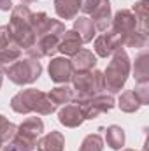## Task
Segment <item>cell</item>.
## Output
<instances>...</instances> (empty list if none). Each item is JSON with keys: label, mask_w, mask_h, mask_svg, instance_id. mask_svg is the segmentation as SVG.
Returning a JSON list of instances; mask_svg holds the SVG:
<instances>
[{"label": "cell", "mask_w": 149, "mask_h": 151, "mask_svg": "<svg viewBox=\"0 0 149 151\" xmlns=\"http://www.w3.org/2000/svg\"><path fill=\"white\" fill-rule=\"evenodd\" d=\"M82 40L79 37V34L75 30H67L62 34L60 44H58V51H62L65 56H74L75 53L81 49Z\"/></svg>", "instance_id": "obj_13"}, {"label": "cell", "mask_w": 149, "mask_h": 151, "mask_svg": "<svg viewBox=\"0 0 149 151\" xmlns=\"http://www.w3.org/2000/svg\"><path fill=\"white\" fill-rule=\"evenodd\" d=\"M11 107H12V111L19 114L37 113L44 114V116L54 113V109H56V106L49 100L47 93H42L40 90H35V88H28V90H23L18 95H14L11 100Z\"/></svg>", "instance_id": "obj_2"}, {"label": "cell", "mask_w": 149, "mask_h": 151, "mask_svg": "<svg viewBox=\"0 0 149 151\" xmlns=\"http://www.w3.org/2000/svg\"><path fill=\"white\" fill-rule=\"evenodd\" d=\"M0 86H2V70H0Z\"/></svg>", "instance_id": "obj_29"}, {"label": "cell", "mask_w": 149, "mask_h": 151, "mask_svg": "<svg viewBox=\"0 0 149 151\" xmlns=\"http://www.w3.org/2000/svg\"><path fill=\"white\" fill-rule=\"evenodd\" d=\"M72 74H74V69H72L70 60H67V58L51 60V63H49V77L54 83H67V81L72 79Z\"/></svg>", "instance_id": "obj_12"}, {"label": "cell", "mask_w": 149, "mask_h": 151, "mask_svg": "<svg viewBox=\"0 0 149 151\" xmlns=\"http://www.w3.org/2000/svg\"><path fill=\"white\" fill-rule=\"evenodd\" d=\"M74 72H88L93 70V67L97 65V56L90 51V49H79L74 55V60H70Z\"/></svg>", "instance_id": "obj_15"}, {"label": "cell", "mask_w": 149, "mask_h": 151, "mask_svg": "<svg viewBox=\"0 0 149 151\" xmlns=\"http://www.w3.org/2000/svg\"><path fill=\"white\" fill-rule=\"evenodd\" d=\"M104 150V141L98 134H90L84 137L79 151H102Z\"/></svg>", "instance_id": "obj_23"}, {"label": "cell", "mask_w": 149, "mask_h": 151, "mask_svg": "<svg viewBox=\"0 0 149 151\" xmlns=\"http://www.w3.org/2000/svg\"><path fill=\"white\" fill-rule=\"evenodd\" d=\"M105 141H107L109 148H112V150H121L125 146V132H123V128L117 127V125H111L107 128Z\"/></svg>", "instance_id": "obj_21"}, {"label": "cell", "mask_w": 149, "mask_h": 151, "mask_svg": "<svg viewBox=\"0 0 149 151\" xmlns=\"http://www.w3.org/2000/svg\"><path fill=\"white\" fill-rule=\"evenodd\" d=\"M74 30L79 34V37L82 42H90V40H93L95 37V32H97V28H95V25H93V21L90 19V18H77L74 23Z\"/></svg>", "instance_id": "obj_18"}, {"label": "cell", "mask_w": 149, "mask_h": 151, "mask_svg": "<svg viewBox=\"0 0 149 151\" xmlns=\"http://www.w3.org/2000/svg\"><path fill=\"white\" fill-rule=\"evenodd\" d=\"M42 72V65L37 58H25V60H16L5 69V74L14 84H30L37 81Z\"/></svg>", "instance_id": "obj_5"}, {"label": "cell", "mask_w": 149, "mask_h": 151, "mask_svg": "<svg viewBox=\"0 0 149 151\" xmlns=\"http://www.w3.org/2000/svg\"><path fill=\"white\" fill-rule=\"evenodd\" d=\"M74 79V99L77 104L91 99L95 95H100L105 88L104 83V74L100 70H88V72H75V76H72Z\"/></svg>", "instance_id": "obj_4"}, {"label": "cell", "mask_w": 149, "mask_h": 151, "mask_svg": "<svg viewBox=\"0 0 149 151\" xmlns=\"http://www.w3.org/2000/svg\"><path fill=\"white\" fill-rule=\"evenodd\" d=\"M82 0H54L56 14L63 19H74L75 14L81 9Z\"/></svg>", "instance_id": "obj_17"}, {"label": "cell", "mask_w": 149, "mask_h": 151, "mask_svg": "<svg viewBox=\"0 0 149 151\" xmlns=\"http://www.w3.org/2000/svg\"><path fill=\"white\" fill-rule=\"evenodd\" d=\"M32 16L34 12L28 9V5H18L12 11L11 21L7 25V32L11 39V46L18 49H30L35 44V32L32 25Z\"/></svg>", "instance_id": "obj_1"}, {"label": "cell", "mask_w": 149, "mask_h": 151, "mask_svg": "<svg viewBox=\"0 0 149 151\" xmlns=\"http://www.w3.org/2000/svg\"><path fill=\"white\" fill-rule=\"evenodd\" d=\"M21 56V49L14 47V46H9V47H2L0 49V67H9L11 63H14L16 60H19Z\"/></svg>", "instance_id": "obj_22"}, {"label": "cell", "mask_w": 149, "mask_h": 151, "mask_svg": "<svg viewBox=\"0 0 149 151\" xmlns=\"http://www.w3.org/2000/svg\"><path fill=\"white\" fill-rule=\"evenodd\" d=\"M42 130H44V123H42L40 118L35 116V118H28V119H25V121L18 127L16 135L35 146V144H37V137L42 134Z\"/></svg>", "instance_id": "obj_11"}, {"label": "cell", "mask_w": 149, "mask_h": 151, "mask_svg": "<svg viewBox=\"0 0 149 151\" xmlns=\"http://www.w3.org/2000/svg\"><path fill=\"white\" fill-rule=\"evenodd\" d=\"M121 46H123V37L117 32H114V30H109V32L105 30L102 35H98L97 40H95V51L102 58L111 56L112 53L121 49Z\"/></svg>", "instance_id": "obj_9"}, {"label": "cell", "mask_w": 149, "mask_h": 151, "mask_svg": "<svg viewBox=\"0 0 149 151\" xmlns=\"http://www.w3.org/2000/svg\"><path fill=\"white\" fill-rule=\"evenodd\" d=\"M148 55L142 53L139 55V58L135 60V67H133V77L137 79L139 84H146L149 79V62Z\"/></svg>", "instance_id": "obj_20"}, {"label": "cell", "mask_w": 149, "mask_h": 151, "mask_svg": "<svg viewBox=\"0 0 149 151\" xmlns=\"http://www.w3.org/2000/svg\"><path fill=\"white\" fill-rule=\"evenodd\" d=\"M12 7L11 0H0V11H9Z\"/></svg>", "instance_id": "obj_27"}, {"label": "cell", "mask_w": 149, "mask_h": 151, "mask_svg": "<svg viewBox=\"0 0 149 151\" xmlns=\"http://www.w3.org/2000/svg\"><path fill=\"white\" fill-rule=\"evenodd\" d=\"M77 106L81 107L84 119H93V118H97L100 114L109 113L114 107V99L111 95H102L100 93V95H95L91 99H86V100L79 102Z\"/></svg>", "instance_id": "obj_7"}, {"label": "cell", "mask_w": 149, "mask_h": 151, "mask_svg": "<svg viewBox=\"0 0 149 151\" xmlns=\"http://www.w3.org/2000/svg\"><path fill=\"white\" fill-rule=\"evenodd\" d=\"M47 97H49V100L58 107V106H62V104H69V102L74 99V91H72V88H69V86L65 84V86H56V88H53V90L47 93Z\"/></svg>", "instance_id": "obj_19"}, {"label": "cell", "mask_w": 149, "mask_h": 151, "mask_svg": "<svg viewBox=\"0 0 149 151\" xmlns=\"http://www.w3.org/2000/svg\"><path fill=\"white\" fill-rule=\"evenodd\" d=\"M58 119L62 125H65L69 128H75L84 121V116H82V111L77 104H70V106H65L58 113Z\"/></svg>", "instance_id": "obj_14"}, {"label": "cell", "mask_w": 149, "mask_h": 151, "mask_svg": "<svg viewBox=\"0 0 149 151\" xmlns=\"http://www.w3.org/2000/svg\"><path fill=\"white\" fill-rule=\"evenodd\" d=\"M25 4H32V2H35V0H23Z\"/></svg>", "instance_id": "obj_28"}, {"label": "cell", "mask_w": 149, "mask_h": 151, "mask_svg": "<svg viewBox=\"0 0 149 151\" xmlns=\"http://www.w3.org/2000/svg\"><path fill=\"white\" fill-rule=\"evenodd\" d=\"M130 74V58L126 55V51L117 49L112 56L111 63L107 65L105 72H104V83L105 88L111 93H117L121 91V88L126 83V77Z\"/></svg>", "instance_id": "obj_3"}, {"label": "cell", "mask_w": 149, "mask_h": 151, "mask_svg": "<svg viewBox=\"0 0 149 151\" xmlns=\"http://www.w3.org/2000/svg\"><path fill=\"white\" fill-rule=\"evenodd\" d=\"M144 104H148V83L139 84L135 90H128L119 97V107L125 113H135Z\"/></svg>", "instance_id": "obj_8"}, {"label": "cell", "mask_w": 149, "mask_h": 151, "mask_svg": "<svg viewBox=\"0 0 149 151\" xmlns=\"http://www.w3.org/2000/svg\"><path fill=\"white\" fill-rule=\"evenodd\" d=\"M123 151H133V150H123Z\"/></svg>", "instance_id": "obj_30"}, {"label": "cell", "mask_w": 149, "mask_h": 151, "mask_svg": "<svg viewBox=\"0 0 149 151\" xmlns=\"http://www.w3.org/2000/svg\"><path fill=\"white\" fill-rule=\"evenodd\" d=\"M9 46H11V39H9L7 27H0V49L2 47H9Z\"/></svg>", "instance_id": "obj_26"}, {"label": "cell", "mask_w": 149, "mask_h": 151, "mask_svg": "<svg viewBox=\"0 0 149 151\" xmlns=\"http://www.w3.org/2000/svg\"><path fill=\"white\" fill-rule=\"evenodd\" d=\"M81 9L84 14H90L97 30L105 32L111 25V4L109 0H82Z\"/></svg>", "instance_id": "obj_6"}, {"label": "cell", "mask_w": 149, "mask_h": 151, "mask_svg": "<svg viewBox=\"0 0 149 151\" xmlns=\"http://www.w3.org/2000/svg\"><path fill=\"white\" fill-rule=\"evenodd\" d=\"M0 150H2V142H0Z\"/></svg>", "instance_id": "obj_31"}, {"label": "cell", "mask_w": 149, "mask_h": 151, "mask_svg": "<svg viewBox=\"0 0 149 151\" xmlns=\"http://www.w3.org/2000/svg\"><path fill=\"white\" fill-rule=\"evenodd\" d=\"M112 30L117 32L121 37H123V42L125 39L130 37L133 32H137V19H135V14L128 9H123L119 11L114 19H112Z\"/></svg>", "instance_id": "obj_10"}, {"label": "cell", "mask_w": 149, "mask_h": 151, "mask_svg": "<svg viewBox=\"0 0 149 151\" xmlns=\"http://www.w3.org/2000/svg\"><path fill=\"white\" fill-rule=\"evenodd\" d=\"M16 130H18V127L12 125L11 121H7L5 116L0 114V142H2V144H4V142H9V141L16 135Z\"/></svg>", "instance_id": "obj_24"}, {"label": "cell", "mask_w": 149, "mask_h": 151, "mask_svg": "<svg viewBox=\"0 0 149 151\" xmlns=\"http://www.w3.org/2000/svg\"><path fill=\"white\" fill-rule=\"evenodd\" d=\"M34 148H35L34 144H30V142H27L25 139H21V137L14 135L9 142H5L4 151H32Z\"/></svg>", "instance_id": "obj_25"}, {"label": "cell", "mask_w": 149, "mask_h": 151, "mask_svg": "<svg viewBox=\"0 0 149 151\" xmlns=\"http://www.w3.org/2000/svg\"><path fill=\"white\" fill-rule=\"evenodd\" d=\"M35 146H37L39 151H63L65 137L60 132H49L39 141Z\"/></svg>", "instance_id": "obj_16"}]
</instances>
